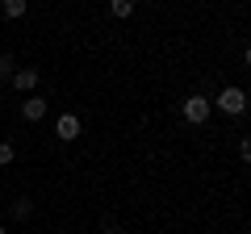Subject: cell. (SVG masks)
Listing matches in <instances>:
<instances>
[{"mask_svg": "<svg viewBox=\"0 0 251 234\" xmlns=\"http://www.w3.org/2000/svg\"><path fill=\"white\" fill-rule=\"evenodd\" d=\"M214 105L222 109L226 117H243V113H247V92H243V88H234V84H230V88H222V92L214 96Z\"/></svg>", "mask_w": 251, "mask_h": 234, "instance_id": "1", "label": "cell"}, {"mask_svg": "<svg viewBox=\"0 0 251 234\" xmlns=\"http://www.w3.org/2000/svg\"><path fill=\"white\" fill-rule=\"evenodd\" d=\"M209 109H214V100L201 96V92H193V96H184V121L205 126V121H209Z\"/></svg>", "mask_w": 251, "mask_h": 234, "instance_id": "2", "label": "cell"}, {"mask_svg": "<svg viewBox=\"0 0 251 234\" xmlns=\"http://www.w3.org/2000/svg\"><path fill=\"white\" fill-rule=\"evenodd\" d=\"M9 84H13V88H17V92H29V96H34V88H38V84H42V71H38V67H17Z\"/></svg>", "mask_w": 251, "mask_h": 234, "instance_id": "3", "label": "cell"}, {"mask_svg": "<svg viewBox=\"0 0 251 234\" xmlns=\"http://www.w3.org/2000/svg\"><path fill=\"white\" fill-rule=\"evenodd\" d=\"M80 117L75 113H63L59 121H54V138H59V142H75V138H80Z\"/></svg>", "mask_w": 251, "mask_h": 234, "instance_id": "4", "label": "cell"}, {"mask_svg": "<svg viewBox=\"0 0 251 234\" xmlns=\"http://www.w3.org/2000/svg\"><path fill=\"white\" fill-rule=\"evenodd\" d=\"M46 109H50V100H42V96H25L21 100V117H25V121H42Z\"/></svg>", "mask_w": 251, "mask_h": 234, "instance_id": "5", "label": "cell"}, {"mask_svg": "<svg viewBox=\"0 0 251 234\" xmlns=\"http://www.w3.org/2000/svg\"><path fill=\"white\" fill-rule=\"evenodd\" d=\"M25 13H29L25 0H4V4H0V17H4V21H21Z\"/></svg>", "mask_w": 251, "mask_h": 234, "instance_id": "6", "label": "cell"}, {"mask_svg": "<svg viewBox=\"0 0 251 234\" xmlns=\"http://www.w3.org/2000/svg\"><path fill=\"white\" fill-rule=\"evenodd\" d=\"M29 213H34V201H29V197H17V201H13V217H21V222H25Z\"/></svg>", "mask_w": 251, "mask_h": 234, "instance_id": "7", "label": "cell"}, {"mask_svg": "<svg viewBox=\"0 0 251 234\" xmlns=\"http://www.w3.org/2000/svg\"><path fill=\"white\" fill-rule=\"evenodd\" d=\"M109 13H113L117 21H126L130 13H134V4H130V0H113V4H109Z\"/></svg>", "mask_w": 251, "mask_h": 234, "instance_id": "8", "label": "cell"}, {"mask_svg": "<svg viewBox=\"0 0 251 234\" xmlns=\"http://www.w3.org/2000/svg\"><path fill=\"white\" fill-rule=\"evenodd\" d=\"M13 71H17V67H13V59H9V54H0V84L13 80Z\"/></svg>", "mask_w": 251, "mask_h": 234, "instance_id": "9", "label": "cell"}, {"mask_svg": "<svg viewBox=\"0 0 251 234\" xmlns=\"http://www.w3.org/2000/svg\"><path fill=\"white\" fill-rule=\"evenodd\" d=\"M13 159H17V151H13V142H0V167H9Z\"/></svg>", "mask_w": 251, "mask_h": 234, "instance_id": "10", "label": "cell"}, {"mask_svg": "<svg viewBox=\"0 0 251 234\" xmlns=\"http://www.w3.org/2000/svg\"><path fill=\"white\" fill-rule=\"evenodd\" d=\"M239 159L251 163V138H243V142H239Z\"/></svg>", "mask_w": 251, "mask_h": 234, "instance_id": "11", "label": "cell"}, {"mask_svg": "<svg viewBox=\"0 0 251 234\" xmlns=\"http://www.w3.org/2000/svg\"><path fill=\"white\" fill-rule=\"evenodd\" d=\"M100 234H126V230H122V226H105V230H100Z\"/></svg>", "mask_w": 251, "mask_h": 234, "instance_id": "12", "label": "cell"}, {"mask_svg": "<svg viewBox=\"0 0 251 234\" xmlns=\"http://www.w3.org/2000/svg\"><path fill=\"white\" fill-rule=\"evenodd\" d=\"M243 63H247V71H251V46H247V50H243Z\"/></svg>", "mask_w": 251, "mask_h": 234, "instance_id": "13", "label": "cell"}, {"mask_svg": "<svg viewBox=\"0 0 251 234\" xmlns=\"http://www.w3.org/2000/svg\"><path fill=\"white\" fill-rule=\"evenodd\" d=\"M0 234H4V222H0Z\"/></svg>", "mask_w": 251, "mask_h": 234, "instance_id": "14", "label": "cell"}]
</instances>
